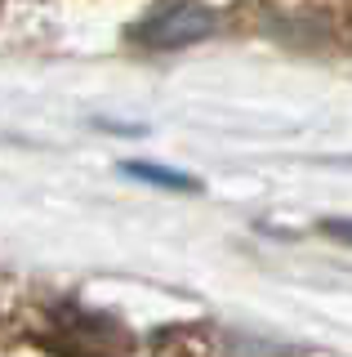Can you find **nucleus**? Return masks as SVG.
<instances>
[{
	"label": "nucleus",
	"instance_id": "nucleus-2",
	"mask_svg": "<svg viewBox=\"0 0 352 357\" xmlns=\"http://www.w3.org/2000/svg\"><path fill=\"white\" fill-rule=\"evenodd\" d=\"M129 178H138V183H157V188H170V192H196V178L183 174V170H170V165H152V161H125L120 165Z\"/></svg>",
	"mask_w": 352,
	"mask_h": 357
},
{
	"label": "nucleus",
	"instance_id": "nucleus-1",
	"mask_svg": "<svg viewBox=\"0 0 352 357\" xmlns=\"http://www.w3.org/2000/svg\"><path fill=\"white\" fill-rule=\"evenodd\" d=\"M223 14L210 5H161L152 9L147 18L134 27V40L147 45V50H188V45H201L218 31Z\"/></svg>",
	"mask_w": 352,
	"mask_h": 357
},
{
	"label": "nucleus",
	"instance_id": "nucleus-3",
	"mask_svg": "<svg viewBox=\"0 0 352 357\" xmlns=\"http://www.w3.org/2000/svg\"><path fill=\"white\" fill-rule=\"evenodd\" d=\"M321 232H330V237H339V241H348V245H352V219H326V223H321Z\"/></svg>",
	"mask_w": 352,
	"mask_h": 357
}]
</instances>
